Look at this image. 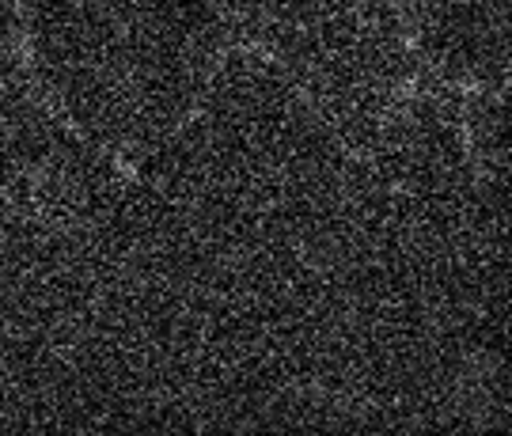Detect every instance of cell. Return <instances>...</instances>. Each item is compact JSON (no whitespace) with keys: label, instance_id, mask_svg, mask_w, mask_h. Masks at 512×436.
Segmentation results:
<instances>
[{"label":"cell","instance_id":"1","mask_svg":"<svg viewBox=\"0 0 512 436\" xmlns=\"http://www.w3.org/2000/svg\"><path fill=\"white\" fill-rule=\"evenodd\" d=\"M137 182L293 334L323 387L353 152L308 99L255 50H224Z\"/></svg>","mask_w":512,"mask_h":436},{"label":"cell","instance_id":"2","mask_svg":"<svg viewBox=\"0 0 512 436\" xmlns=\"http://www.w3.org/2000/svg\"><path fill=\"white\" fill-rule=\"evenodd\" d=\"M16 23L69 126L133 164L183 126L228 50L213 0H16Z\"/></svg>","mask_w":512,"mask_h":436},{"label":"cell","instance_id":"3","mask_svg":"<svg viewBox=\"0 0 512 436\" xmlns=\"http://www.w3.org/2000/svg\"><path fill=\"white\" fill-rule=\"evenodd\" d=\"M236 35L361 156L418 80L395 0H220Z\"/></svg>","mask_w":512,"mask_h":436},{"label":"cell","instance_id":"4","mask_svg":"<svg viewBox=\"0 0 512 436\" xmlns=\"http://www.w3.org/2000/svg\"><path fill=\"white\" fill-rule=\"evenodd\" d=\"M118 179L114 156L84 141L46 95L19 27L0 23V198L50 224H69Z\"/></svg>","mask_w":512,"mask_h":436},{"label":"cell","instance_id":"5","mask_svg":"<svg viewBox=\"0 0 512 436\" xmlns=\"http://www.w3.org/2000/svg\"><path fill=\"white\" fill-rule=\"evenodd\" d=\"M65 273L50 220L0 198V418L61 414Z\"/></svg>","mask_w":512,"mask_h":436},{"label":"cell","instance_id":"6","mask_svg":"<svg viewBox=\"0 0 512 436\" xmlns=\"http://www.w3.org/2000/svg\"><path fill=\"white\" fill-rule=\"evenodd\" d=\"M414 46L448 88L505 91L509 84V0H418Z\"/></svg>","mask_w":512,"mask_h":436},{"label":"cell","instance_id":"7","mask_svg":"<svg viewBox=\"0 0 512 436\" xmlns=\"http://www.w3.org/2000/svg\"><path fill=\"white\" fill-rule=\"evenodd\" d=\"M0 23L16 27V0H0Z\"/></svg>","mask_w":512,"mask_h":436},{"label":"cell","instance_id":"8","mask_svg":"<svg viewBox=\"0 0 512 436\" xmlns=\"http://www.w3.org/2000/svg\"><path fill=\"white\" fill-rule=\"evenodd\" d=\"M399 8H403V19H410L414 16V8H418V0H395Z\"/></svg>","mask_w":512,"mask_h":436}]
</instances>
